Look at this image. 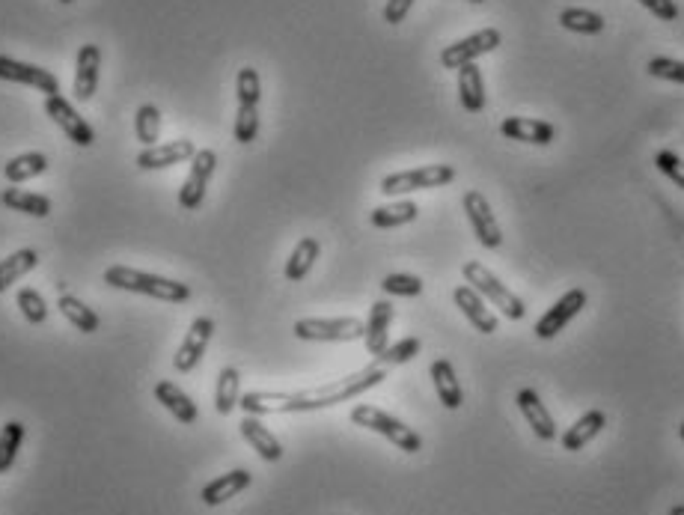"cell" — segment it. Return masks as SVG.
I'll return each mask as SVG.
<instances>
[{
  "mask_svg": "<svg viewBox=\"0 0 684 515\" xmlns=\"http://www.w3.org/2000/svg\"><path fill=\"white\" fill-rule=\"evenodd\" d=\"M393 367L381 364L378 358L351 373V376H342V379H334V382H325V385L316 387H304V390H250L241 396V408L244 414H253V417H265V414H298V411H319V408H331V405H340V402H348L372 387H378L387 373Z\"/></svg>",
  "mask_w": 684,
  "mask_h": 515,
  "instance_id": "cell-1",
  "label": "cell"
},
{
  "mask_svg": "<svg viewBox=\"0 0 684 515\" xmlns=\"http://www.w3.org/2000/svg\"><path fill=\"white\" fill-rule=\"evenodd\" d=\"M351 423L360 426V429H369V432H378L384 435L390 444H396L399 450L405 453H420L423 450V438L420 432H414L411 426H405L402 420H396L393 414L375 408V405H357L351 411Z\"/></svg>",
  "mask_w": 684,
  "mask_h": 515,
  "instance_id": "cell-4",
  "label": "cell"
},
{
  "mask_svg": "<svg viewBox=\"0 0 684 515\" xmlns=\"http://www.w3.org/2000/svg\"><path fill=\"white\" fill-rule=\"evenodd\" d=\"M155 399H158L179 423H185V426L197 423V417H200L194 399H191L185 390H179L173 382H158V385H155Z\"/></svg>",
  "mask_w": 684,
  "mask_h": 515,
  "instance_id": "cell-23",
  "label": "cell"
},
{
  "mask_svg": "<svg viewBox=\"0 0 684 515\" xmlns=\"http://www.w3.org/2000/svg\"><path fill=\"white\" fill-rule=\"evenodd\" d=\"M134 134L143 146H155L161 134V111L155 105H140L134 117Z\"/></svg>",
  "mask_w": 684,
  "mask_h": 515,
  "instance_id": "cell-36",
  "label": "cell"
},
{
  "mask_svg": "<svg viewBox=\"0 0 684 515\" xmlns=\"http://www.w3.org/2000/svg\"><path fill=\"white\" fill-rule=\"evenodd\" d=\"M319 254H322V245H319V239H301L298 245H295V251H292V257L286 259V280H292V283H298V280H304L307 274H310V268L316 265V259H319Z\"/></svg>",
  "mask_w": 684,
  "mask_h": 515,
  "instance_id": "cell-28",
  "label": "cell"
},
{
  "mask_svg": "<svg viewBox=\"0 0 684 515\" xmlns=\"http://www.w3.org/2000/svg\"><path fill=\"white\" fill-rule=\"evenodd\" d=\"M467 3H482V0H467Z\"/></svg>",
  "mask_w": 684,
  "mask_h": 515,
  "instance_id": "cell-46",
  "label": "cell"
},
{
  "mask_svg": "<svg viewBox=\"0 0 684 515\" xmlns=\"http://www.w3.org/2000/svg\"><path fill=\"white\" fill-rule=\"evenodd\" d=\"M500 134L509 140H521V143H533V146H548L554 143L557 129L548 120H533V117H506L500 123Z\"/></svg>",
  "mask_w": 684,
  "mask_h": 515,
  "instance_id": "cell-18",
  "label": "cell"
},
{
  "mask_svg": "<svg viewBox=\"0 0 684 515\" xmlns=\"http://www.w3.org/2000/svg\"><path fill=\"white\" fill-rule=\"evenodd\" d=\"M679 429H682V441H684V423H682V426H679Z\"/></svg>",
  "mask_w": 684,
  "mask_h": 515,
  "instance_id": "cell-45",
  "label": "cell"
},
{
  "mask_svg": "<svg viewBox=\"0 0 684 515\" xmlns=\"http://www.w3.org/2000/svg\"><path fill=\"white\" fill-rule=\"evenodd\" d=\"M215 167H218V152L215 149H197V155L191 158V173L188 179L182 182V191H179V206L185 212H194L203 206L206 200V188L215 176Z\"/></svg>",
  "mask_w": 684,
  "mask_h": 515,
  "instance_id": "cell-9",
  "label": "cell"
},
{
  "mask_svg": "<svg viewBox=\"0 0 684 515\" xmlns=\"http://www.w3.org/2000/svg\"><path fill=\"white\" fill-rule=\"evenodd\" d=\"M420 349H423L420 337H405V340H399L396 346H387V349L378 355V361L387 364V367H399V364L414 361V358L420 355Z\"/></svg>",
  "mask_w": 684,
  "mask_h": 515,
  "instance_id": "cell-37",
  "label": "cell"
},
{
  "mask_svg": "<svg viewBox=\"0 0 684 515\" xmlns=\"http://www.w3.org/2000/svg\"><path fill=\"white\" fill-rule=\"evenodd\" d=\"M99 69H102V48L93 45V42L81 45L78 63H75V99L78 102H90L96 96Z\"/></svg>",
  "mask_w": 684,
  "mask_h": 515,
  "instance_id": "cell-17",
  "label": "cell"
},
{
  "mask_svg": "<svg viewBox=\"0 0 684 515\" xmlns=\"http://www.w3.org/2000/svg\"><path fill=\"white\" fill-rule=\"evenodd\" d=\"M241 402V376L235 367H224L218 376V387H215V408L218 414H232L235 405Z\"/></svg>",
  "mask_w": 684,
  "mask_h": 515,
  "instance_id": "cell-33",
  "label": "cell"
},
{
  "mask_svg": "<svg viewBox=\"0 0 684 515\" xmlns=\"http://www.w3.org/2000/svg\"><path fill=\"white\" fill-rule=\"evenodd\" d=\"M649 75H652V78H661V81L684 84V60H673V57H652V60H649Z\"/></svg>",
  "mask_w": 684,
  "mask_h": 515,
  "instance_id": "cell-40",
  "label": "cell"
},
{
  "mask_svg": "<svg viewBox=\"0 0 684 515\" xmlns=\"http://www.w3.org/2000/svg\"><path fill=\"white\" fill-rule=\"evenodd\" d=\"M24 441V423L21 420H6L0 429V474H6L15 465V456Z\"/></svg>",
  "mask_w": 684,
  "mask_h": 515,
  "instance_id": "cell-35",
  "label": "cell"
},
{
  "mask_svg": "<svg viewBox=\"0 0 684 515\" xmlns=\"http://www.w3.org/2000/svg\"><path fill=\"white\" fill-rule=\"evenodd\" d=\"M381 289L387 295H402V298H417L423 295V280L417 274H387Z\"/></svg>",
  "mask_w": 684,
  "mask_h": 515,
  "instance_id": "cell-38",
  "label": "cell"
},
{
  "mask_svg": "<svg viewBox=\"0 0 684 515\" xmlns=\"http://www.w3.org/2000/svg\"><path fill=\"white\" fill-rule=\"evenodd\" d=\"M39 265V254L33 248H21L6 259H0V292H6L15 280L30 274Z\"/></svg>",
  "mask_w": 684,
  "mask_h": 515,
  "instance_id": "cell-32",
  "label": "cell"
},
{
  "mask_svg": "<svg viewBox=\"0 0 684 515\" xmlns=\"http://www.w3.org/2000/svg\"><path fill=\"white\" fill-rule=\"evenodd\" d=\"M458 99L467 114H479L485 108V81L476 63L458 69Z\"/></svg>",
  "mask_w": 684,
  "mask_h": 515,
  "instance_id": "cell-24",
  "label": "cell"
},
{
  "mask_svg": "<svg viewBox=\"0 0 684 515\" xmlns=\"http://www.w3.org/2000/svg\"><path fill=\"white\" fill-rule=\"evenodd\" d=\"M417 215H420L417 203L402 200V203H390V206L372 209L369 221H372V227H378V230H393V227H405V224L417 221Z\"/></svg>",
  "mask_w": 684,
  "mask_h": 515,
  "instance_id": "cell-29",
  "label": "cell"
},
{
  "mask_svg": "<svg viewBox=\"0 0 684 515\" xmlns=\"http://www.w3.org/2000/svg\"><path fill=\"white\" fill-rule=\"evenodd\" d=\"M60 3H75V0H60Z\"/></svg>",
  "mask_w": 684,
  "mask_h": 515,
  "instance_id": "cell-47",
  "label": "cell"
},
{
  "mask_svg": "<svg viewBox=\"0 0 684 515\" xmlns=\"http://www.w3.org/2000/svg\"><path fill=\"white\" fill-rule=\"evenodd\" d=\"M655 164H658V170H661L670 182H676V185L684 191V161L676 155V152L661 149V152L655 155Z\"/></svg>",
  "mask_w": 684,
  "mask_h": 515,
  "instance_id": "cell-41",
  "label": "cell"
},
{
  "mask_svg": "<svg viewBox=\"0 0 684 515\" xmlns=\"http://www.w3.org/2000/svg\"><path fill=\"white\" fill-rule=\"evenodd\" d=\"M500 42H503V36H500L497 27H482V30H476V33L458 39L453 45H447V48L441 51V66H444V69H461V66H467V63H476L482 54L497 51Z\"/></svg>",
  "mask_w": 684,
  "mask_h": 515,
  "instance_id": "cell-8",
  "label": "cell"
},
{
  "mask_svg": "<svg viewBox=\"0 0 684 515\" xmlns=\"http://www.w3.org/2000/svg\"><path fill=\"white\" fill-rule=\"evenodd\" d=\"M105 283L122 289V292H137V295H149L158 301H170V304H185L191 298V286L170 280V277H158L149 271H137L128 265H111L105 271Z\"/></svg>",
  "mask_w": 684,
  "mask_h": 515,
  "instance_id": "cell-2",
  "label": "cell"
},
{
  "mask_svg": "<svg viewBox=\"0 0 684 515\" xmlns=\"http://www.w3.org/2000/svg\"><path fill=\"white\" fill-rule=\"evenodd\" d=\"M241 435H244V441L259 453V459L262 462H280L283 459V444L277 441V435L259 420V417H253V414H247L241 423Z\"/></svg>",
  "mask_w": 684,
  "mask_h": 515,
  "instance_id": "cell-20",
  "label": "cell"
},
{
  "mask_svg": "<svg viewBox=\"0 0 684 515\" xmlns=\"http://www.w3.org/2000/svg\"><path fill=\"white\" fill-rule=\"evenodd\" d=\"M235 93H238V114H235L232 134L238 143H253L259 134V96H262V81L253 66L238 69Z\"/></svg>",
  "mask_w": 684,
  "mask_h": 515,
  "instance_id": "cell-5",
  "label": "cell"
},
{
  "mask_svg": "<svg viewBox=\"0 0 684 515\" xmlns=\"http://www.w3.org/2000/svg\"><path fill=\"white\" fill-rule=\"evenodd\" d=\"M57 310L78 328V331H84V334H96L99 331V316L81 301V298H75V295H69V292H60V298H57Z\"/></svg>",
  "mask_w": 684,
  "mask_h": 515,
  "instance_id": "cell-30",
  "label": "cell"
},
{
  "mask_svg": "<svg viewBox=\"0 0 684 515\" xmlns=\"http://www.w3.org/2000/svg\"><path fill=\"white\" fill-rule=\"evenodd\" d=\"M456 179V167L453 164H426V167H414V170H402V173H390L381 179V191L387 197H399V194H411V191H429V188H444Z\"/></svg>",
  "mask_w": 684,
  "mask_h": 515,
  "instance_id": "cell-6",
  "label": "cell"
},
{
  "mask_svg": "<svg viewBox=\"0 0 684 515\" xmlns=\"http://www.w3.org/2000/svg\"><path fill=\"white\" fill-rule=\"evenodd\" d=\"M461 206H464V215H467V221H470L479 245L488 248V251H497L503 245V233H500V224H497V218H494L491 203L485 200V194L467 191L464 200H461Z\"/></svg>",
  "mask_w": 684,
  "mask_h": 515,
  "instance_id": "cell-10",
  "label": "cell"
},
{
  "mask_svg": "<svg viewBox=\"0 0 684 515\" xmlns=\"http://www.w3.org/2000/svg\"><path fill=\"white\" fill-rule=\"evenodd\" d=\"M637 3L646 6L661 21H676L679 18V3L676 0H637Z\"/></svg>",
  "mask_w": 684,
  "mask_h": 515,
  "instance_id": "cell-42",
  "label": "cell"
},
{
  "mask_svg": "<svg viewBox=\"0 0 684 515\" xmlns=\"http://www.w3.org/2000/svg\"><path fill=\"white\" fill-rule=\"evenodd\" d=\"M560 24L571 30V33H583V36H595L604 30V18L592 9H583V6H569L560 12Z\"/></svg>",
  "mask_w": 684,
  "mask_h": 515,
  "instance_id": "cell-34",
  "label": "cell"
},
{
  "mask_svg": "<svg viewBox=\"0 0 684 515\" xmlns=\"http://www.w3.org/2000/svg\"><path fill=\"white\" fill-rule=\"evenodd\" d=\"M453 298H456V307L467 316V322L479 331V334H494L497 331V316L485 307V301H482V295L473 289V286H456V292H453Z\"/></svg>",
  "mask_w": 684,
  "mask_h": 515,
  "instance_id": "cell-19",
  "label": "cell"
},
{
  "mask_svg": "<svg viewBox=\"0 0 684 515\" xmlns=\"http://www.w3.org/2000/svg\"><path fill=\"white\" fill-rule=\"evenodd\" d=\"M292 331H295L298 340H307V343H351V340H363L366 322H360L354 316H342V319H298Z\"/></svg>",
  "mask_w": 684,
  "mask_h": 515,
  "instance_id": "cell-7",
  "label": "cell"
},
{
  "mask_svg": "<svg viewBox=\"0 0 684 515\" xmlns=\"http://www.w3.org/2000/svg\"><path fill=\"white\" fill-rule=\"evenodd\" d=\"M250 483H253V474L247 468H235V471H229L224 477L212 480L209 486H203L200 498H203L206 507H221V504H227L229 498L241 495Z\"/></svg>",
  "mask_w": 684,
  "mask_h": 515,
  "instance_id": "cell-22",
  "label": "cell"
},
{
  "mask_svg": "<svg viewBox=\"0 0 684 515\" xmlns=\"http://www.w3.org/2000/svg\"><path fill=\"white\" fill-rule=\"evenodd\" d=\"M461 274H464L467 286H473L482 298H488V301L500 310V316H506V319H512V322H518V319L527 316L524 301H521L506 283H500V277H497L494 271H488L482 262H476V259L464 262V265H461Z\"/></svg>",
  "mask_w": 684,
  "mask_h": 515,
  "instance_id": "cell-3",
  "label": "cell"
},
{
  "mask_svg": "<svg viewBox=\"0 0 684 515\" xmlns=\"http://www.w3.org/2000/svg\"><path fill=\"white\" fill-rule=\"evenodd\" d=\"M670 515H684L682 504H679V507H673V510H670Z\"/></svg>",
  "mask_w": 684,
  "mask_h": 515,
  "instance_id": "cell-44",
  "label": "cell"
},
{
  "mask_svg": "<svg viewBox=\"0 0 684 515\" xmlns=\"http://www.w3.org/2000/svg\"><path fill=\"white\" fill-rule=\"evenodd\" d=\"M515 402H518V408H521L527 426L533 429V435H536L539 441H548V444H551V441L557 438V423H554L548 405L542 402V396H539L533 387H521L518 396H515Z\"/></svg>",
  "mask_w": 684,
  "mask_h": 515,
  "instance_id": "cell-16",
  "label": "cell"
},
{
  "mask_svg": "<svg viewBox=\"0 0 684 515\" xmlns=\"http://www.w3.org/2000/svg\"><path fill=\"white\" fill-rule=\"evenodd\" d=\"M411 6H414V0H387V6H384V21H387V24H402L405 15L411 12Z\"/></svg>",
  "mask_w": 684,
  "mask_h": 515,
  "instance_id": "cell-43",
  "label": "cell"
},
{
  "mask_svg": "<svg viewBox=\"0 0 684 515\" xmlns=\"http://www.w3.org/2000/svg\"><path fill=\"white\" fill-rule=\"evenodd\" d=\"M586 301H589V295H586V289H569L554 307H548V313L536 322V337L539 340H554L566 325H569L571 319L586 307Z\"/></svg>",
  "mask_w": 684,
  "mask_h": 515,
  "instance_id": "cell-14",
  "label": "cell"
},
{
  "mask_svg": "<svg viewBox=\"0 0 684 515\" xmlns=\"http://www.w3.org/2000/svg\"><path fill=\"white\" fill-rule=\"evenodd\" d=\"M432 382H435V390H438V396H441L444 408H450V411L461 408V402H464V390H461V385H458L456 370H453V364H450L447 358H438V361L432 364Z\"/></svg>",
  "mask_w": 684,
  "mask_h": 515,
  "instance_id": "cell-26",
  "label": "cell"
},
{
  "mask_svg": "<svg viewBox=\"0 0 684 515\" xmlns=\"http://www.w3.org/2000/svg\"><path fill=\"white\" fill-rule=\"evenodd\" d=\"M197 155V146L194 140H170V143H155V146H146L143 152H137L134 164L140 170H164V167H173V164H182L188 158Z\"/></svg>",
  "mask_w": 684,
  "mask_h": 515,
  "instance_id": "cell-15",
  "label": "cell"
},
{
  "mask_svg": "<svg viewBox=\"0 0 684 515\" xmlns=\"http://www.w3.org/2000/svg\"><path fill=\"white\" fill-rule=\"evenodd\" d=\"M393 304L390 301H375L372 310H369V319H366V334H363V343H366V352L372 358H378L384 349H387V334H390V322H393Z\"/></svg>",
  "mask_w": 684,
  "mask_h": 515,
  "instance_id": "cell-21",
  "label": "cell"
},
{
  "mask_svg": "<svg viewBox=\"0 0 684 515\" xmlns=\"http://www.w3.org/2000/svg\"><path fill=\"white\" fill-rule=\"evenodd\" d=\"M0 81L24 84V87H30V90L45 93V99L60 93V81H57V75H51L48 69H39V66H33V63L12 60V57H6V54H0Z\"/></svg>",
  "mask_w": 684,
  "mask_h": 515,
  "instance_id": "cell-12",
  "label": "cell"
},
{
  "mask_svg": "<svg viewBox=\"0 0 684 515\" xmlns=\"http://www.w3.org/2000/svg\"><path fill=\"white\" fill-rule=\"evenodd\" d=\"M0 203L6 209H12V212L30 215V218H48L51 215V200L48 197L30 194V191H21V188H3Z\"/></svg>",
  "mask_w": 684,
  "mask_h": 515,
  "instance_id": "cell-27",
  "label": "cell"
},
{
  "mask_svg": "<svg viewBox=\"0 0 684 515\" xmlns=\"http://www.w3.org/2000/svg\"><path fill=\"white\" fill-rule=\"evenodd\" d=\"M604 423H607V417H604V411H586L580 420H574V426H569L566 432H563V438H560V444H563V450H583L601 429H604Z\"/></svg>",
  "mask_w": 684,
  "mask_h": 515,
  "instance_id": "cell-25",
  "label": "cell"
},
{
  "mask_svg": "<svg viewBox=\"0 0 684 515\" xmlns=\"http://www.w3.org/2000/svg\"><path fill=\"white\" fill-rule=\"evenodd\" d=\"M212 334H215V322H212L209 316H197V319L191 322V328H188V334H185V340H182L176 358H173V367H176L179 373L197 370V364L203 361V355H206V349H209Z\"/></svg>",
  "mask_w": 684,
  "mask_h": 515,
  "instance_id": "cell-13",
  "label": "cell"
},
{
  "mask_svg": "<svg viewBox=\"0 0 684 515\" xmlns=\"http://www.w3.org/2000/svg\"><path fill=\"white\" fill-rule=\"evenodd\" d=\"M18 307L24 313V319L30 325H42L48 319V307H45V298L36 292V289H21L18 292Z\"/></svg>",
  "mask_w": 684,
  "mask_h": 515,
  "instance_id": "cell-39",
  "label": "cell"
},
{
  "mask_svg": "<svg viewBox=\"0 0 684 515\" xmlns=\"http://www.w3.org/2000/svg\"><path fill=\"white\" fill-rule=\"evenodd\" d=\"M45 114L63 129V134H66L75 146H93V143H96V131L90 129V123H87V120L75 111V105H72L69 99H63L60 93L45 99Z\"/></svg>",
  "mask_w": 684,
  "mask_h": 515,
  "instance_id": "cell-11",
  "label": "cell"
},
{
  "mask_svg": "<svg viewBox=\"0 0 684 515\" xmlns=\"http://www.w3.org/2000/svg\"><path fill=\"white\" fill-rule=\"evenodd\" d=\"M45 170H48V158H45L42 152H24V155H15V158L6 161L3 176H6L12 185H18V182H27V179L42 176Z\"/></svg>",
  "mask_w": 684,
  "mask_h": 515,
  "instance_id": "cell-31",
  "label": "cell"
}]
</instances>
